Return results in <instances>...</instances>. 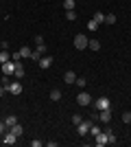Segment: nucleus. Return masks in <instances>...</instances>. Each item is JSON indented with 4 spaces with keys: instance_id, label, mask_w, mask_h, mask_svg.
Wrapping results in <instances>:
<instances>
[{
    "instance_id": "obj_1",
    "label": "nucleus",
    "mask_w": 131,
    "mask_h": 147,
    "mask_svg": "<svg viewBox=\"0 0 131 147\" xmlns=\"http://www.w3.org/2000/svg\"><path fill=\"white\" fill-rule=\"evenodd\" d=\"M87 35H83V33H79V35H74V49H79V51H85L87 49Z\"/></svg>"
},
{
    "instance_id": "obj_2",
    "label": "nucleus",
    "mask_w": 131,
    "mask_h": 147,
    "mask_svg": "<svg viewBox=\"0 0 131 147\" xmlns=\"http://www.w3.org/2000/svg\"><path fill=\"white\" fill-rule=\"evenodd\" d=\"M94 105H96V110H98V112L100 110H109V108H112V101H109L107 97H98Z\"/></svg>"
},
{
    "instance_id": "obj_3",
    "label": "nucleus",
    "mask_w": 131,
    "mask_h": 147,
    "mask_svg": "<svg viewBox=\"0 0 131 147\" xmlns=\"http://www.w3.org/2000/svg\"><path fill=\"white\" fill-rule=\"evenodd\" d=\"M2 143H5V145H15V143H18V136L13 134L11 129H7L5 134H2Z\"/></svg>"
},
{
    "instance_id": "obj_4",
    "label": "nucleus",
    "mask_w": 131,
    "mask_h": 147,
    "mask_svg": "<svg viewBox=\"0 0 131 147\" xmlns=\"http://www.w3.org/2000/svg\"><path fill=\"white\" fill-rule=\"evenodd\" d=\"M7 92H11V94H20V92H22V84H20V79L18 81H9Z\"/></svg>"
},
{
    "instance_id": "obj_5",
    "label": "nucleus",
    "mask_w": 131,
    "mask_h": 147,
    "mask_svg": "<svg viewBox=\"0 0 131 147\" xmlns=\"http://www.w3.org/2000/svg\"><path fill=\"white\" fill-rule=\"evenodd\" d=\"M2 73L7 75V77H11L13 73H15V61H5V64H2Z\"/></svg>"
},
{
    "instance_id": "obj_6",
    "label": "nucleus",
    "mask_w": 131,
    "mask_h": 147,
    "mask_svg": "<svg viewBox=\"0 0 131 147\" xmlns=\"http://www.w3.org/2000/svg\"><path fill=\"white\" fill-rule=\"evenodd\" d=\"M76 103L79 105H90L92 103V97H90L87 92H79V94H76Z\"/></svg>"
},
{
    "instance_id": "obj_7",
    "label": "nucleus",
    "mask_w": 131,
    "mask_h": 147,
    "mask_svg": "<svg viewBox=\"0 0 131 147\" xmlns=\"http://www.w3.org/2000/svg\"><path fill=\"white\" fill-rule=\"evenodd\" d=\"M94 145L96 147H105L107 145V134L105 132H98V134L94 136Z\"/></svg>"
},
{
    "instance_id": "obj_8",
    "label": "nucleus",
    "mask_w": 131,
    "mask_h": 147,
    "mask_svg": "<svg viewBox=\"0 0 131 147\" xmlns=\"http://www.w3.org/2000/svg\"><path fill=\"white\" fill-rule=\"evenodd\" d=\"M24 73H26V70H24V64H22V61H15V73H13V75H15V79H22Z\"/></svg>"
},
{
    "instance_id": "obj_9",
    "label": "nucleus",
    "mask_w": 131,
    "mask_h": 147,
    "mask_svg": "<svg viewBox=\"0 0 131 147\" xmlns=\"http://www.w3.org/2000/svg\"><path fill=\"white\" fill-rule=\"evenodd\" d=\"M53 66V57L50 55H42L39 57V68H50Z\"/></svg>"
},
{
    "instance_id": "obj_10",
    "label": "nucleus",
    "mask_w": 131,
    "mask_h": 147,
    "mask_svg": "<svg viewBox=\"0 0 131 147\" xmlns=\"http://www.w3.org/2000/svg\"><path fill=\"white\" fill-rule=\"evenodd\" d=\"M90 125H92V123H79V125H76V132H79V134L81 136H85V134H90Z\"/></svg>"
},
{
    "instance_id": "obj_11",
    "label": "nucleus",
    "mask_w": 131,
    "mask_h": 147,
    "mask_svg": "<svg viewBox=\"0 0 131 147\" xmlns=\"http://www.w3.org/2000/svg\"><path fill=\"white\" fill-rule=\"evenodd\" d=\"M105 134H107V145H116V143H118V138H116V134L112 132V127H107Z\"/></svg>"
},
{
    "instance_id": "obj_12",
    "label": "nucleus",
    "mask_w": 131,
    "mask_h": 147,
    "mask_svg": "<svg viewBox=\"0 0 131 147\" xmlns=\"http://www.w3.org/2000/svg\"><path fill=\"white\" fill-rule=\"evenodd\" d=\"M98 119L103 123H109V121H112V112H109V110H100L98 112Z\"/></svg>"
},
{
    "instance_id": "obj_13",
    "label": "nucleus",
    "mask_w": 131,
    "mask_h": 147,
    "mask_svg": "<svg viewBox=\"0 0 131 147\" xmlns=\"http://www.w3.org/2000/svg\"><path fill=\"white\" fill-rule=\"evenodd\" d=\"M63 79H66V84H74V81H76V75H74V70H66Z\"/></svg>"
},
{
    "instance_id": "obj_14",
    "label": "nucleus",
    "mask_w": 131,
    "mask_h": 147,
    "mask_svg": "<svg viewBox=\"0 0 131 147\" xmlns=\"http://www.w3.org/2000/svg\"><path fill=\"white\" fill-rule=\"evenodd\" d=\"M9 129H11V132H13V134H15V136H18V138H20V136H22V134H24V127H22L20 123H15V125H13V127H9Z\"/></svg>"
},
{
    "instance_id": "obj_15",
    "label": "nucleus",
    "mask_w": 131,
    "mask_h": 147,
    "mask_svg": "<svg viewBox=\"0 0 131 147\" xmlns=\"http://www.w3.org/2000/svg\"><path fill=\"white\" fill-rule=\"evenodd\" d=\"M92 20L94 22H96V24H103V22H105V13H100V11H96L92 16Z\"/></svg>"
},
{
    "instance_id": "obj_16",
    "label": "nucleus",
    "mask_w": 131,
    "mask_h": 147,
    "mask_svg": "<svg viewBox=\"0 0 131 147\" xmlns=\"http://www.w3.org/2000/svg\"><path fill=\"white\" fill-rule=\"evenodd\" d=\"M59 99H61V90H59V88H53V90H50V101H59Z\"/></svg>"
},
{
    "instance_id": "obj_17",
    "label": "nucleus",
    "mask_w": 131,
    "mask_h": 147,
    "mask_svg": "<svg viewBox=\"0 0 131 147\" xmlns=\"http://www.w3.org/2000/svg\"><path fill=\"white\" fill-rule=\"evenodd\" d=\"M5 123H7V127H13V125L18 123V117H15V114H9V117L5 119Z\"/></svg>"
},
{
    "instance_id": "obj_18",
    "label": "nucleus",
    "mask_w": 131,
    "mask_h": 147,
    "mask_svg": "<svg viewBox=\"0 0 131 147\" xmlns=\"http://www.w3.org/2000/svg\"><path fill=\"white\" fill-rule=\"evenodd\" d=\"M87 49H90V51H98L100 42H98V40H90V42H87Z\"/></svg>"
},
{
    "instance_id": "obj_19",
    "label": "nucleus",
    "mask_w": 131,
    "mask_h": 147,
    "mask_svg": "<svg viewBox=\"0 0 131 147\" xmlns=\"http://www.w3.org/2000/svg\"><path fill=\"white\" fill-rule=\"evenodd\" d=\"M105 24H116V13H105Z\"/></svg>"
},
{
    "instance_id": "obj_20",
    "label": "nucleus",
    "mask_w": 131,
    "mask_h": 147,
    "mask_svg": "<svg viewBox=\"0 0 131 147\" xmlns=\"http://www.w3.org/2000/svg\"><path fill=\"white\" fill-rule=\"evenodd\" d=\"M5 61H11V53H9V51H2V53H0V64H5Z\"/></svg>"
},
{
    "instance_id": "obj_21",
    "label": "nucleus",
    "mask_w": 131,
    "mask_h": 147,
    "mask_svg": "<svg viewBox=\"0 0 131 147\" xmlns=\"http://www.w3.org/2000/svg\"><path fill=\"white\" fill-rule=\"evenodd\" d=\"M35 51H37L39 55H46V53H48V46H46V42H44V44H37V49H35Z\"/></svg>"
},
{
    "instance_id": "obj_22",
    "label": "nucleus",
    "mask_w": 131,
    "mask_h": 147,
    "mask_svg": "<svg viewBox=\"0 0 131 147\" xmlns=\"http://www.w3.org/2000/svg\"><path fill=\"white\" fill-rule=\"evenodd\" d=\"M31 53H33V51L29 49V46H22V49H20V55H22V57H31Z\"/></svg>"
},
{
    "instance_id": "obj_23",
    "label": "nucleus",
    "mask_w": 131,
    "mask_h": 147,
    "mask_svg": "<svg viewBox=\"0 0 131 147\" xmlns=\"http://www.w3.org/2000/svg\"><path fill=\"white\" fill-rule=\"evenodd\" d=\"M63 7H66V11H72L74 9V0H63Z\"/></svg>"
},
{
    "instance_id": "obj_24",
    "label": "nucleus",
    "mask_w": 131,
    "mask_h": 147,
    "mask_svg": "<svg viewBox=\"0 0 131 147\" xmlns=\"http://www.w3.org/2000/svg\"><path fill=\"white\" fill-rule=\"evenodd\" d=\"M96 29H98V24H96L94 20H90V22H87V31H90V33H94Z\"/></svg>"
},
{
    "instance_id": "obj_25",
    "label": "nucleus",
    "mask_w": 131,
    "mask_h": 147,
    "mask_svg": "<svg viewBox=\"0 0 131 147\" xmlns=\"http://www.w3.org/2000/svg\"><path fill=\"white\" fill-rule=\"evenodd\" d=\"M98 132H100V129H98V125H96V123H92V125H90V134H92V136H96Z\"/></svg>"
},
{
    "instance_id": "obj_26",
    "label": "nucleus",
    "mask_w": 131,
    "mask_h": 147,
    "mask_svg": "<svg viewBox=\"0 0 131 147\" xmlns=\"http://www.w3.org/2000/svg\"><path fill=\"white\" fill-rule=\"evenodd\" d=\"M66 18H68V20H76L79 16H76V11L72 9V11H66Z\"/></svg>"
},
{
    "instance_id": "obj_27",
    "label": "nucleus",
    "mask_w": 131,
    "mask_h": 147,
    "mask_svg": "<svg viewBox=\"0 0 131 147\" xmlns=\"http://www.w3.org/2000/svg\"><path fill=\"white\" fill-rule=\"evenodd\" d=\"M81 121H83V117H81V114H72V123H74V125H79Z\"/></svg>"
},
{
    "instance_id": "obj_28",
    "label": "nucleus",
    "mask_w": 131,
    "mask_h": 147,
    "mask_svg": "<svg viewBox=\"0 0 131 147\" xmlns=\"http://www.w3.org/2000/svg\"><path fill=\"white\" fill-rule=\"evenodd\" d=\"M74 84H76L79 88H83V86H85V77H76V81H74Z\"/></svg>"
},
{
    "instance_id": "obj_29",
    "label": "nucleus",
    "mask_w": 131,
    "mask_h": 147,
    "mask_svg": "<svg viewBox=\"0 0 131 147\" xmlns=\"http://www.w3.org/2000/svg\"><path fill=\"white\" fill-rule=\"evenodd\" d=\"M122 123H131V112H125V114H122Z\"/></svg>"
},
{
    "instance_id": "obj_30",
    "label": "nucleus",
    "mask_w": 131,
    "mask_h": 147,
    "mask_svg": "<svg viewBox=\"0 0 131 147\" xmlns=\"http://www.w3.org/2000/svg\"><path fill=\"white\" fill-rule=\"evenodd\" d=\"M11 59H13V61H20V59H22V55H20V51H18V53H11Z\"/></svg>"
},
{
    "instance_id": "obj_31",
    "label": "nucleus",
    "mask_w": 131,
    "mask_h": 147,
    "mask_svg": "<svg viewBox=\"0 0 131 147\" xmlns=\"http://www.w3.org/2000/svg\"><path fill=\"white\" fill-rule=\"evenodd\" d=\"M31 145H33V147H42L44 141H37V138H35V141H31Z\"/></svg>"
},
{
    "instance_id": "obj_32",
    "label": "nucleus",
    "mask_w": 131,
    "mask_h": 147,
    "mask_svg": "<svg viewBox=\"0 0 131 147\" xmlns=\"http://www.w3.org/2000/svg\"><path fill=\"white\" fill-rule=\"evenodd\" d=\"M39 57H42V55H39L37 51H33V53H31V59H37V61H39Z\"/></svg>"
},
{
    "instance_id": "obj_33",
    "label": "nucleus",
    "mask_w": 131,
    "mask_h": 147,
    "mask_svg": "<svg viewBox=\"0 0 131 147\" xmlns=\"http://www.w3.org/2000/svg\"><path fill=\"white\" fill-rule=\"evenodd\" d=\"M0 49H2V51H7V49H9V42H7V40H2V44H0Z\"/></svg>"
},
{
    "instance_id": "obj_34",
    "label": "nucleus",
    "mask_w": 131,
    "mask_h": 147,
    "mask_svg": "<svg viewBox=\"0 0 131 147\" xmlns=\"http://www.w3.org/2000/svg\"><path fill=\"white\" fill-rule=\"evenodd\" d=\"M35 44H44V37L42 35H35Z\"/></svg>"
},
{
    "instance_id": "obj_35",
    "label": "nucleus",
    "mask_w": 131,
    "mask_h": 147,
    "mask_svg": "<svg viewBox=\"0 0 131 147\" xmlns=\"http://www.w3.org/2000/svg\"><path fill=\"white\" fill-rule=\"evenodd\" d=\"M44 145H48V147H57V141H46Z\"/></svg>"
},
{
    "instance_id": "obj_36",
    "label": "nucleus",
    "mask_w": 131,
    "mask_h": 147,
    "mask_svg": "<svg viewBox=\"0 0 131 147\" xmlns=\"http://www.w3.org/2000/svg\"><path fill=\"white\" fill-rule=\"evenodd\" d=\"M5 94H7V86H2L0 88V97H5Z\"/></svg>"
},
{
    "instance_id": "obj_37",
    "label": "nucleus",
    "mask_w": 131,
    "mask_h": 147,
    "mask_svg": "<svg viewBox=\"0 0 131 147\" xmlns=\"http://www.w3.org/2000/svg\"><path fill=\"white\" fill-rule=\"evenodd\" d=\"M0 143H2V134H0Z\"/></svg>"
}]
</instances>
